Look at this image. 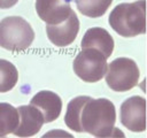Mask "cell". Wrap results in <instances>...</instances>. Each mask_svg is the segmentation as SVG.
I'll use <instances>...</instances> for the list:
<instances>
[{
	"label": "cell",
	"mask_w": 147,
	"mask_h": 138,
	"mask_svg": "<svg viewBox=\"0 0 147 138\" xmlns=\"http://www.w3.org/2000/svg\"><path fill=\"white\" fill-rule=\"evenodd\" d=\"M30 105L37 107L44 116V123L55 121L62 110L61 98L52 91H40L34 94L30 101Z\"/></svg>",
	"instance_id": "30bf717a"
},
{
	"label": "cell",
	"mask_w": 147,
	"mask_h": 138,
	"mask_svg": "<svg viewBox=\"0 0 147 138\" xmlns=\"http://www.w3.org/2000/svg\"><path fill=\"white\" fill-rule=\"evenodd\" d=\"M79 31V20L72 10L69 17L60 24L46 25V32L49 41L57 47H65L74 43Z\"/></svg>",
	"instance_id": "52a82bcc"
},
{
	"label": "cell",
	"mask_w": 147,
	"mask_h": 138,
	"mask_svg": "<svg viewBox=\"0 0 147 138\" xmlns=\"http://www.w3.org/2000/svg\"><path fill=\"white\" fill-rule=\"evenodd\" d=\"M82 48L98 49L106 59H108L114 51V39L103 28H91L85 32L82 39Z\"/></svg>",
	"instance_id": "8fae6325"
},
{
	"label": "cell",
	"mask_w": 147,
	"mask_h": 138,
	"mask_svg": "<svg viewBox=\"0 0 147 138\" xmlns=\"http://www.w3.org/2000/svg\"><path fill=\"white\" fill-rule=\"evenodd\" d=\"M111 2L113 0H76V6L80 14L96 18L107 12Z\"/></svg>",
	"instance_id": "4fadbf2b"
},
{
	"label": "cell",
	"mask_w": 147,
	"mask_h": 138,
	"mask_svg": "<svg viewBox=\"0 0 147 138\" xmlns=\"http://www.w3.org/2000/svg\"><path fill=\"white\" fill-rule=\"evenodd\" d=\"M121 123L133 132L146 129V100L144 97L133 95L121 105Z\"/></svg>",
	"instance_id": "8992f818"
},
{
	"label": "cell",
	"mask_w": 147,
	"mask_h": 138,
	"mask_svg": "<svg viewBox=\"0 0 147 138\" xmlns=\"http://www.w3.org/2000/svg\"><path fill=\"white\" fill-rule=\"evenodd\" d=\"M86 98H87V95L76 97L69 101L68 107H67V112L64 115V123L69 129L76 131V132H79V126H78L79 113H80L82 105L86 100Z\"/></svg>",
	"instance_id": "9a60e30c"
},
{
	"label": "cell",
	"mask_w": 147,
	"mask_h": 138,
	"mask_svg": "<svg viewBox=\"0 0 147 138\" xmlns=\"http://www.w3.org/2000/svg\"><path fill=\"white\" fill-rule=\"evenodd\" d=\"M18 80L16 67L8 60L0 59V93L10 91Z\"/></svg>",
	"instance_id": "5bb4252c"
},
{
	"label": "cell",
	"mask_w": 147,
	"mask_h": 138,
	"mask_svg": "<svg viewBox=\"0 0 147 138\" xmlns=\"http://www.w3.org/2000/svg\"><path fill=\"white\" fill-rule=\"evenodd\" d=\"M107 59L94 48H83L74 60L75 74L86 83L99 82L106 74Z\"/></svg>",
	"instance_id": "5b68a950"
},
{
	"label": "cell",
	"mask_w": 147,
	"mask_h": 138,
	"mask_svg": "<svg viewBox=\"0 0 147 138\" xmlns=\"http://www.w3.org/2000/svg\"><path fill=\"white\" fill-rule=\"evenodd\" d=\"M18 0H0V9H8L15 6Z\"/></svg>",
	"instance_id": "2e32d148"
},
{
	"label": "cell",
	"mask_w": 147,
	"mask_h": 138,
	"mask_svg": "<svg viewBox=\"0 0 147 138\" xmlns=\"http://www.w3.org/2000/svg\"><path fill=\"white\" fill-rule=\"evenodd\" d=\"M17 110L20 122L13 133L17 137H31L38 133L44 124L42 113L32 105L20 106Z\"/></svg>",
	"instance_id": "9c48e42d"
},
{
	"label": "cell",
	"mask_w": 147,
	"mask_h": 138,
	"mask_svg": "<svg viewBox=\"0 0 147 138\" xmlns=\"http://www.w3.org/2000/svg\"><path fill=\"white\" fill-rule=\"evenodd\" d=\"M34 31L23 17L8 16L0 21V46L8 51L20 52L31 46Z\"/></svg>",
	"instance_id": "3957f363"
},
{
	"label": "cell",
	"mask_w": 147,
	"mask_h": 138,
	"mask_svg": "<svg viewBox=\"0 0 147 138\" xmlns=\"http://www.w3.org/2000/svg\"><path fill=\"white\" fill-rule=\"evenodd\" d=\"M115 121L116 109L110 100L87 97L79 113V132H87L95 137L114 136L113 131L116 130Z\"/></svg>",
	"instance_id": "6da1fadb"
},
{
	"label": "cell",
	"mask_w": 147,
	"mask_h": 138,
	"mask_svg": "<svg viewBox=\"0 0 147 138\" xmlns=\"http://www.w3.org/2000/svg\"><path fill=\"white\" fill-rule=\"evenodd\" d=\"M106 83L116 92H126L138 85L140 71L137 63L129 57H117L107 64Z\"/></svg>",
	"instance_id": "277c9868"
},
{
	"label": "cell",
	"mask_w": 147,
	"mask_h": 138,
	"mask_svg": "<svg viewBox=\"0 0 147 138\" xmlns=\"http://www.w3.org/2000/svg\"><path fill=\"white\" fill-rule=\"evenodd\" d=\"M36 10L38 16L51 25L62 23L72 12L70 0H36Z\"/></svg>",
	"instance_id": "ba28073f"
},
{
	"label": "cell",
	"mask_w": 147,
	"mask_h": 138,
	"mask_svg": "<svg viewBox=\"0 0 147 138\" xmlns=\"http://www.w3.org/2000/svg\"><path fill=\"white\" fill-rule=\"evenodd\" d=\"M146 1L123 2L109 15V24L122 37H136L146 32Z\"/></svg>",
	"instance_id": "7a4b0ae2"
},
{
	"label": "cell",
	"mask_w": 147,
	"mask_h": 138,
	"mask_svg": "<svg viewBox=\"0 0 147 138\" xmlns=\"http://www.w3.org/2000/svg\"><path fill=\"white\" fill-rule=\"evenodd\" d=\"M20 122L17 108L7 103L0 102V137L13 133Z\"/></svg>",
	"instance_id": "7c38bea8"
}]
</instances>
